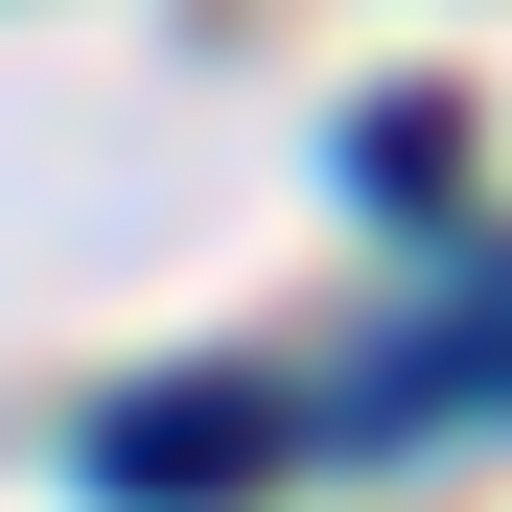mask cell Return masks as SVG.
<instances>
[{
    "label": "cell",
    "mask_w": 512,
    "mask_h": 512,
    "mask_svg": "<svg viewBox=\"0 0 512 512\" xmlns=\"http://www.w3.org/2000/svg\"><path fill=\"white\" fill-rule=\"evenodd\" d=\"M466 396H512V256H466L443 326L350 350V396H326V419H350V466H373V443H419V419H466Z\"/></svg>",
    "instance_id": "6da1fadb"
},
{
    "label": "cell",
    "mask_w": 512,
    "mask_h": 512,
    "mask_svg": "<svg viewBox=\"0 0 512 512\" xmlns=\"http://www.w3.org/2000/svg\"><path fill=\"white\" fill-rule=\"evenodd\" d=\"M256 466H280L256 396H117V419H94V489H117V512H233Z\"/></svg>",
    "instance_id": "7a4b0ae2"
},
{
    "label": "cell",
    "mask_w": 512,
    "mask_h": 512,
    "mask_svg": "<svg viewBox=\"0 0 512 512\" xmlns=\"http://www.w3.org/2000/svg\"><path fill=\"white\" fill-rule=\"evenodd\" d=\"M350 187H396V210H443V187H466V117H350Z\"/></svg>",
    "instance_id": "3957f363"
}]
</instances>
